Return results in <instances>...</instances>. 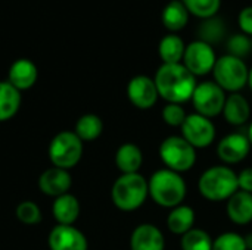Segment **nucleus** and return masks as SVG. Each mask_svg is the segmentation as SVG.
<instances>
[{"label":"nucleus","mask_w":252,"mask_h":250,"mask_svg":"<svg viewBox=\"0 0 252 250\" xmlns=\"http://www.w3.org/2000/svg\"><path fill=\"white\" fill-rule=\"evenodd\" d=\"M149 196L148 180L136 174H121L112 186L111 197L114 205L124 212H131L139 209Z\"/></svg>","instance_id":"20e7f679"},{"label":"nucleus","mask_w":252,"mask_h":250,"mask_svg":"<svg viewBox=\"0 0 252 250\" xmlns=\"http://www.w3.org/2000/svg\"><path fill=\"white\" fill-rule=\"evenodd\" d=\"M223 116L230 125H244L251 116V108L245 96L241 93H230L226 97V103L223 108Z\"/></svg>","instance_id":"a211bd4d"},{"label":"nucleus","mask_w":252,"mask_h":250,"mask_svg":"<svg viewBox=\"0 0 252 250\" xmlns=\"http://www.w3.org/2000/svg\"><path fill=\"white\" fill-rule=\"evenodd\" d=\"M211 250H248L245 237L238 233H223L213 242Z\"/></svg>","instance_id":"c85d7f7f"},{"label":"nucleus","mask_w":252,"mask_h":250,"mask_svg":"<svg viewBox=\"0 0 252 250\" xmlns=\"http://www.w3.org/2000/svg\"><path fill=\"white\" fill-rule=\"evenodd\" d=\"M21 103V91L9 81H0V122L12 119L18 113Z\"/></svg>","instance_id":"4be33fe9"},{"label":"nucleus","mask_w":252,"mask_h":250,"mask_svg":"<svg viewBox=\"0 0 252 250\" xmlns=\"http://www.w3.org/2000/svg\"><path fill=\"white\" fill-rule=\"evenodd\" d=\"M102 131H103V122L94 113H87L80 116L74 130V133L78 136L81 141H93L102 134Z\"/></svg>","instance_id":"393cba45"},{"label":"nucleus","mask_w":252,"mask_h":250,"mask_svg":"<svg viewBox=\"0 0 252 250\" xmlns=\"http://www.w3.org/2000/svg\"><path fill=\"white\" fill-rule=\"evenodd\" d=\"M250 150H251L250 139L247 134L242 133L227 134L217 144V155L227 165H235L242 162L250 155Z\"/></svg>","instance_id":"f8f14e48"},{"label":"nucleus","mask_w":252,"mask_h":250,"mask_svg":"<svg viewBox=\"0 0 252 250\" xmlns=\"http://www.w3.org/2000/svg\"><path fill=\"white\" fill-rule=\"evenodd\" d=\"M131 250H164L165 239L158 227L154 224L137 225L130 237Z\"/></svg>","instance_id":"2eb2a0df"},{"label":"nucleus","mask_w":252,"mask_h":250,"mask_svg":"<svg viewBox=\"0 0 252 250\" xmlns=\"http://www.w3.org/2000/svg\"><path fill=\"white\" fill-rule=\"evenodd\" d=\"M149 196L162 208H176L182 205L186 197V183L179 172L171 169H158L148 180Z\"/></svg>","instance_id":"f03ea898"},{"label":"nucleus","mask_w":252,"mask_h":250,"mask_svg":"<svg viewBox=\"0 0 252 250\" xmlns=\"http://www.w3.org/2000/svg\"><path fill=\"white\" fill-rule=\"evenodd\" d=\"M186 44L180 35L170 32L164 35L158 44V53L162 63H182L185 56Z\"/></svg>","instance_id":"5701e85b"},{"label":"nucleus","mask_w":252,"mask_h":250,"mask_svg":"<svg viewBox=\"0 0 252 250\" xmlns=\"http://www.w3.org/2000/svg\"><path fill=\"white\" fill-rule=\"evenodd\" d=\"M238 186H239V190L252 194V167L242 169L238 174Z\"/></svg>","instance_id":"72a5a7b5"},{"label":"nucleus","mask_w":252,"mask_h":250,"mask_svg":"<svg viewBox=\"0 0 252 250\" xmlns=\"http://www.w3.org/2000/svg\"><path fill=\"white\" fill-rule=\"evenodd\" d=\"M38 77V71L34 62L30 59H18L15 60L7 72V81L19 91L31 88Z\"/></svg>","instance_id":"dca6fc26"},{"label":"nucleus","mask_w":252,"mask_h":250,"mask_svg":"<svg viewBox=\"0 0 252 250\" xmlns=\"http://www.w3.org/2000/svg\"><path fill=\"white\" fill-rule=\"evenodd\" d=\"M252 50V40L247 34H233L227 40V52L232 56H236L239 59H244L250 55Z\"/></svg>","instance_id":"c756f323"},{"label":"nucleus","mask_w":252,"mask_h":250,"mask_svg":"<svg viewBox=\"0 0 252 250\" xmlns=\"http://www.w3.org/2000/svg\"><path fill=\"white\" fill-rule=\"evenodd\" d=\"M115 164L123 174H136L143 164V153L134 143H124L115 153Z\"/></svg>","instance_id":"aec40b11"},{"label":"nucleus","mask_w":252,"mask_h":250,"mask_svg":"<svg viewBox=\"0 0 252 250\" xmlns=\"http://www.w3.org/2000/svg\"><path fill=\"white\" fill-rule=\"evenodd\" d=\"M224 31H226L224 22L220 18L213 16V18L202 19L198 34H199V40L213 46L214 43L221 41V38L224 37Z\"/></svg>","instance_id":"bb28decb"},{"label":"nucleus","mask_w":252,"mask_h":250,"mask_svg":"<svg viewBox=\"0 0 252 250\" xmlns=\"http://www.w3.org/2000/svg\"><path fill=\"white\" fill-rule=\"evenodd\" d=\"M213 239L211 236L201 230V228H192L186 234L182 236L180 240V249L182 250H211L213 249Z\"/></svg>","instance_id":"a878e982"},{"label":"nucleus","mask_w":252,"mask_h":250,"mask_svg":"<svg viewBox=\"0 0 252 250\" xmlns=\"http://www.w3.org/2000/svg\"><path fill=\"white\" fill-rule=\"evenodd\" d=\"M216 62H217V56L214 47L198 38L186 46L182 63L195 77H202L207 75L208 72H213Z\"/></svg>","instance_id":"1a4fd4ad"},{"label":"nucleus","mask_w":252,"mask_h":250,"mask_svg":"<svg viewBox=\"0 0 252 250\" xmlns=\"http://www.w3.org/2000/svg\"><path fill=\"white\" fill-rule=\"evenodd\" d=\"M227 217L232 222L238 225H247L252 221V194L238 190L229 200L226 206Z\"/></svg>","instance_id":"f3484780"},{"label":"nucleus","mask_w":252,"mask_h":250,"mask_svg":"<svg viewBox=\"0 0 252 250\" xmlns=\"http://www.w3.org/2000/svg\"><path fill=\"white\" fill-rule=\"evenodd\" d=\"M50 250H87L86 236L74 225H56L49 234Z\"/></svg>","instance_id":"ddd939ff"},{"label":"nucleus","mask_w":252,"mask_h":250,"mask_svg":"<svg viewBox=\"0 0 252 250\" xmlns=\"http://www.w3.org/2000/svg\"><path fill=\"white\" fill-rule=\"evenodd\" d=\"M190 15H195L201 19L213 18L217 15L221 0H182Z\"/></svg>","instance_id":"cd10ccee"},{"label":"nucleus","mask_w":252,"mask_h":250,"mask_svg":"<svg viewBox=\"0 0 252 250\" xmlns=\"http://www.w3.org/2000/svg\"><path fill=\"white\" fill-rule=\"evenodd\" d=\"M52 214L59 225H72L80 217V202L69 193L62 194L55 199Z\"/></svg>","instance_id":"6ab92c4d"},{"label":"nucleus","mask_w":252,"mask_h":250,"mask_svg":"<svg viewBox=\"0 0 252 250\" xmlns=\"http://www.w3.org/2000/svg\"><path fill=\"white\" fill-rule=\"evenodd\" d=\"M238 22H239V27H241L242 32L251 37L252 35V6H247V7H244V9L239 12Z\"/></svg>","instance_id":"473e14b6"},{"label":"nucleus","mask_w":252,"mask_h":250,"mask_svg":"<svg viewBox=\"0 0 252 250\" xmlns=\"http://www.w3.org/2000/svg\"><path fill=\"white\" fill-rule=\"evenodd\" d=\"M198 190L207 200H229L238 190V174L224 165H216L202 172L198 181Z\"/></svg>","instance_id":"7ed1b4c3"},{"label":"nucleus","mask_w":252,"mask_h":250,"mask_svg":"<svg viewBox=\"0 0 252 250\" xmlns=\"http://www.w3.org/2000/svg\"><path fill=\"white\" fill-rule=\"evenodd\" d=\"M182 128V137L195 149H204L214 143L216 127L213 121L199 113H190L186 116Z\"/></svg>","instance_id":"9d476101"},{"label":"nucleus","mask_w":252,"mask_h":250,"mask_svg":"<svg viewBox=\"0 0 252 250\" xmlns=\"http://www.w3.org/2000/svg\"><path fill=\"white\" fill-rule=\"evenodd\" d=\"M127 96L134 108L145 111L155 106L159 94L154 78L148 75H136L128 81Z\"/></svg>","instance_id":"9b49d317"},{"label":"nucleus","mask_w":252,"mask_h":250,"mask_svg":"<svg viewBox=\"0 0 252 250\" xmlns=\"http://www.w3.org/2000/svg\"><path fill=\"white\" fill-rule=\"evenodd\" d=\"M16 218L25 225H37L41 221V211L34 202L25 200L18 205Z\"/></svg>","instance_id":"7c9ffc66"},{"label":"nucleus","mask_w":252,"mask_h":250,"mask_svg":"<svg viewBox=\"0 0 252 250\" xmlns=\"http://www.w3.org/2000/svg\"><path fill=\"white\" fill-rule=\"evenodd\" d=\"M248 139H250V143H251V147H252V122H251V125H250V130H248Z\"/></svg>","instance_id":"f704fd0d"},{"label":"nucleus","mask_w":252,"mask_h":250,"mask_svg":"<svg viewBox=\"0 0 252 250\" xmlns=\"http://www.w3.org/2000/svg\"><path fill=\"white\" fill-rule=\"evenodd\" d=\"M214 81L229 93H238L248 84L250 69L244 59L232 55H223L217 59L213 69Z\"/></svg>","instance_id":"39448f33"},{"label":"nucleus","mask_w":252,"mask_h":250,"mask_svg":"<svg viewBox=\"0 0 252 250\" xmlns=\"http://www.w3.org/2000/svg\"><path fill=\"white\" fill-rule=\"evenodd\" d=\"M226 97V91L216 81H204L196 85L190 100L196 113L211 119L223 112Z\"/></svg>","instance_id":"6e6552de"},{"label":"nucleus","mask_w":252,"mask_h":250,"mask_svg":"<svg viewBox=\"0 0 252 250\" xmlns=\"http://www.w3.org/2000/svg\"><path fill=\"white\" fill-rule=\"evenodd\" d=\"M189 10L186 9V6L183 4L182 0H171L168 1L161 13V19L164 27L171 31V32H177L180 29H183L188 22H189Z\"/></svg>","instance_id":"412c9836"},{"label":"nucleus","mask_w":252,"mask_h":250,"mask_svg":"<svg viewBox=\"0 0 252 250\" xmlns=\"http://www.w3.org/2000/svg\"><path fill=\"white\" fill-rule=\"evenodd\" d=\"M83 156V141L74 131L56 134L49 144V158L53 167L62 169L74 168Z\"/></svg>","instance_id":"0eeeda50"},{"label":"nucleus","mask_w":252,"mask_h":250,"mask_svg":"<svg viewBox=\"0 0 252 250\" xmlns=\"http://www.w3.org/2000/svg\"><path fill=\"white\" fill-rule=\"evenodd\" d=\"M72 186V178L71 174L66 169L52 167L46 169L40 178H38V187L40 190L52 197H59L62 194H66Z\"/></svg>","instance_id":"4468645a"},{"label":"nucleus","mask_w":252,"mask_h":250,"mask_svg":"<svg viewBox=\"0 0 252 250\" xmlns=\"http://www.w3.org/2000/svg\"><path fill=\"white\" fill-rule=\"evenodd\" d=\"M158 94L168 103L182 105L192 99L196 88L195 75L183 63H162L155 77Z\"/></svg>","instance_id":"f257e3e1"},{"label":"nucleus","mask_w":252,"mask_h":250,"mask_svg":"<svg viewBox=\"0 0 252 250\" xmlns=\"http://www.w3.org/2000/svg\"><path fill=\"white\" fill-rule=\"evenodd\" d=\"M248 85L251 87V90H252V68L250 69V77H248Z\"/></svg>","instance_id":"c9c22d12"},{"label":"nucleus","mask_w":252,"mask_h":250,"mask_svg":"<svg viewBox=\"0 0 252 250\" xmlns=\"http://www.w3.org/2000/svg\"><path fill=\"white\" fill-rule=\"evenodd\" d=\"M186 112L182 108V105L177 103H168L162 109V119L170 127H182L186 119Z\"/></svg>","instance_id":"2f4dec72"},{"label":"nucleus","mask_w":252,"mask_h":250,"mask_svg":"<svg viewBox=\"0 0 252 250\" xmlns=\"http://www.w3.org/2000/svg\"><path fill=\"white\" fill-rule=\"evenodd\" d=\"M195 224V211L188 205H179L171 209L167 217V227L173 234L183 236L193 228Z\"/></svg>","instance_id":"b1692460"},{"label":"nucleus","mask_w":252,"mask_h":250,"mask_svg":"<svg viewBox=\"0 0 252 250\" xmlns=\"http://www.w3.org/2000/svg\"><path fill=\"white\" fill-rule=\"evenodd\" d=\"M159 158L167 169L182 174L193 168L196 162V149L182 136H170L159 146Z\"/></svg>","instance_id":"423d86ee"}]
</instances>
